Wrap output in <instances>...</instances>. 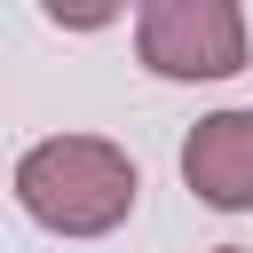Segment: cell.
<instances>
[{
	"instance_id": "cell-1",
	"label": "cell",
	"mask_w": 253,
	"mask_h": 253,
	"mask_svg": "<svg viewBox=\"0 0 253 253\" xmlns=\"http://www.w3.org/2000/svg\"><path fill=\"white\" fill-rule=\"evenodd\" d=\"M134 158L103 134H47L16 158V206L55 237H103L134 213Z\"/></svg>"
},
{
	"instance_id": "cell-2",
	"label": "cell",
	"mask_w": 253,
	"mask_h": 253,
	"mask_svg": "<svg viewBox=\"0 0 253 253\" xmlns=\"http://www.w3.org/2000/svg\"><path fill=\"white\" fill-rule=\"evenodd\" d=\"M134 55L158 79H229L245 71L237 0H150L134 16Z\"/></svg>"
},
{
	"instance_id": "cell-3",
	"label": "cell",
	"mask_w": 253,
	"mask_h": 253,
	"mask_svg": "<svg viewBox=\"0 0 253 253\" xmlns=\"http://www.w3.org/2000/svg\"><path fill=\"white\" fill-rule=\"evenodd\" d=\"M182 182L213 213H245L253 206V111H206L182 142Z\"/></svg>"
},
{
	"instance_id": "cell-4",
	"label": "cell",
	"mask_w": 253,
	"mask_h": 253,
	"mask_svg": "<svg viewBox=\"0 0 253 253\" xmlns=\"http://www.w3.org/2000/svg\"><path fill=\"white\" fill-rule=\"evenodd\" d=\"M213 253H245V245H213Z\"/></svg>"
}]
</instances>
